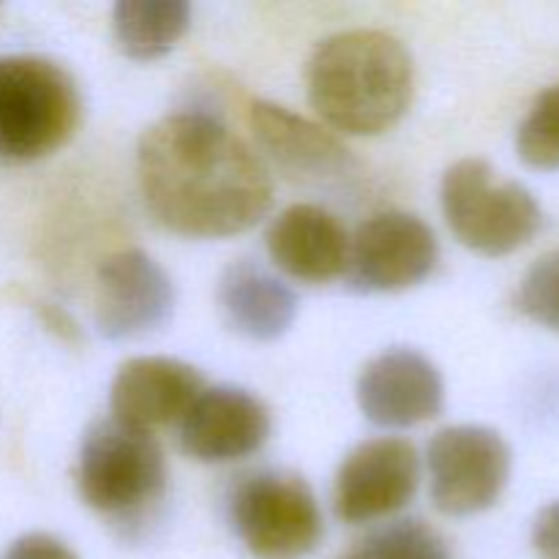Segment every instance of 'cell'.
Masks as SVG:
<instances>
[{"instance_id":"6da1fadb","label":"cell","mask_w":559,"mask_h":559,"mask_svg":"<svg viewBox=\"0 0 559 559\" xmlns=\"http://www.w3.org/2000/svg\"><path fill=\"white\" fill-rule=\"evenodd\" d=\"M136 175L153 216L186 238L240 235L273 205L265 162L207 112L153 123L136 147Z\"/></svg>"},{"instance_id":"7a4b0ae2","label":"cell","mask_w":559,"mask_h":559,"mask_svg":"<svg viewBox=\"0 0 559 559\" xmlns=\"http://www.w3.org/2000/svg\"><path fill=\"white\" fill-rule=\"evenodd\" d=\"M413 58L382 31H349L317 47L309 102L331 129L374 136L402 120L413 102Z\"/></svg>"},{"instance_id":"3957f363","label":"cell","mask_w":559,"mask_h":559,"mask_svg":"<svg viewBox=\"0 0 559 559\" xmlns=\"http://www.w3.org/2000/svg\"><path fill=\"white\" fill-rule=\"evenodd\" d=\"M82 102L63 66L38 55L0 58V158L36 162L71 140Z\"/></svg>"},{"instance_id":"277c9868","label":"cell","mask_w":559,"mask_h":559,"mask_svg":"<svg viewBox=\"0 0 559 559\" xmlns=\"http://www.w3.org/2000/svg\"><path fill=\"white\" fill-rule=\"evenodd\" d=\"M80 497L102 516L131 522L167 495V462L151 431L98 420L82 440L76 462Z\"/></svg>"},{"instance_id":"5b68a950","label":"cell","mask_w":559,"mask_h":559,"mask_svg":"<svg viewBox=\"0 0 559 559\" xmlns=\"http://www.w3.org/2000/svg\"><path fill=\"white\" fill-rule=\"evenodd\" d=\"M442 213L451 233L484 257L522 249L544 224L538 200L484 158H462L442 178Z\"/></svg>"},{"instance_id":"8992f818","label":"cell","mask_w":559,"mask_h":559,"mask_svg":"<svg viewBox=\"0 0 559 559\" xmlns=\"http://www.w3.org/2000/svg\"><path fill=\"white\" fill-rule=\"evenodd\" d=\"M229 524L257 559H300L322 538V513L300 475L260 469L229 495Z\"/></svg>"},{"instance_id":"52a82bcc","label":"cell","mask_w":559,"mask_h":559,"mask_svg":"<svg viewBox=\"0 0 559 559\" xmlns=\"http://www.w3.org/2000/svg\"><path fill=\"white\" fill-rule=\"evenodd\" d=\"M431 500L445 516H473L500 500L511 475V448L486 426H451L429 445Z\"/></svg>"},{"instance_id":"ba28073f","label":"cell","mask_w":559,"mask_h":559,"mask_svg":"<svg viewBox=\"0 0 559 559\" xmlns=\"http://www.w3.org/2000/svg\"><path fill=\"white\" fill-rule=\"evenodd\" d=\"M440 246L413 213L388 211L360 224L349 240V282L364 293H399L435 271Z\"/></svg>"},{"instance_id":"9c48e42d","label":"cell","mask_w":559,"mask_h":559,"mask_svg":"<svg viewBox=\"0 0 559 559\" xmlns=\"http://www.w3.org/2000/svg\"><path fill=\"white\" fill-rule=\"evenodd\" d=\"M420 462L415 445L399 437L369 440L342 462L333 508L347 524H369L402 511L418 491Z\"/></svg>"},{"instance_id":"30bf717a","label":"cell","mask_w":559,"mask_h":559,"mask_svg":"<svg viewBox=\"0 0 559 559\" xmlns=\"http://www.w3.org/2000/svg\"><path fill=\"white\" fill-rule=\"evenodd\" d=\"M175 287L145 251L129 249L109 257L98 271L96 325L107 338H134L169 320Z\"/></svg>"},{"instance_id":"8fae6325","label":"cell","mask_w":559,"mask_h":559,"mask_svg":"<svg viewBox=\"0 0 559 559\" xmlns=\"http://www.w3.org/2000/svg\"><path fill=\"white\" fill-rule=\"evenodd\" d=\"M271 435V415L257 396L240 388H211L197 396L180 420V448L205 464L251 456Z\"/></svg>"},{"instance_id":"7c38bea8","label":"cell","mask_w":559,"mask_h":559,"mask_svg":"<svg viewBox=\"0 0 559 559\" xmlns=\"http://www.w3.org/2000/svg\"><path fill=\"white\" fill-rule=\"evenodd\" d=\"M445 388L437 366L415 349L377 355L358 380V404L366 418L388 429H407L437 418Z\"/></svg>"},{"instance_id":"4fadbf2b","label":"cell","mask_w":559,"mask_h":559,"mask_svg":"<svg viewBox=\"0 0 559 559\" xmlns=\"http://www.w3.org/2000/svg\"><path fill=\"white\" fill-rule=\"evenodd\" d=\"M205 391L194 366L175 358H131L112 382V418L151 431L183 420L197 396Z\"/></svg>"},{"instance_id":"5bb4252c","label":"cell","mask_w":559,"mask_h":559,"mask_svg":"<svg viewBox=\"0 0 559 559\" xmlns=\"http://www.w3.org/2000/svg\"><path fill=\"white\" fill-rule=\"evenodd\" d=\"M271 260L306 284H328L349 265V235L331 211L320 205H293L267 227Z\"/></svg>"},{"instance_id":"9a60e30c","label":"cell","mask_w":559,"mask_h":559,"mask_svg":"<svg viewBox=\"0 0 559 559\" xmlns=\"http://www.w3.org/2000/svg\"><path fill=\"white\" fill-rule=\"evenodd\" d=\"M249 120L262 151L287 178L309 183L347 173L349 151L322 126L271 102L251 104Z\"/></svg>"},{"instance_id":"2e32d148","label":"cell","mask_w":559,"mask_h":559,"mask_svg":"<svg viewBox=\"0 0 559 559\" xmlns=\"http://www.w3.org/2000/svg\"><path fill=\"white\" fill-rule=\"evenodd\" d=\"M218 306L229 325L257 342L284 336L298 314V298L284 282L254 262H235L218 282Z\"/></svg>"},{"instance_id":"e0dca14e","label":"cell","mask_w":559,"mask_h":559,"mask_svg":"<svg viewBox=\"0 0 559 559\" xmlns=\"http://www.w3.org/2000/svg\"><path fill=\"white\" fill-rule=\"evenodd\" d=\"M191 9L183 0H120L112 11L115 38L134 60L167 55L189 27Z\"/></svg>"},{"instance_id":"ac0fdd59","label":"cell","mask_w":559,"mask_h":559,"mask_svg":"<svg viewBox=\"0 0 559 559\" xmlns=\"http://www.w3.org/2000/svg\"><path fill=\"white\" fill-rule=\"evenodd\" d=\"M344 559H451V551L435 527L407 519L366 535Z\"/></svg>"},{"instance_id":"d6986e66","label":"cell","mask_w":559,"mask_h":559,"mask_svg":"<svg viewBox=\"0 0 559 559\" xmlns=\"http://www.w3.org/2000/svg\"><path fill=\"white\" fill-rule=\"evenodd\" d=\"M516 151L530 167L559 169V85L535 98L533 109L519 126Z\"/></svg>"},{"instance_id":"ffe728a7","label":"cell","mask_w":559,"mask_h":559,"mask_svg":"<svg viewBox=\"0 0 559 559\" xmlns=\"http://www.w3.org/2000/svg\"><path fill=\"white\" fill-rule=\"evenodd\" d=\"M516 309L533 322L559 331V251L538 257L535 265L524 273Z\"/></svg>"},{"instance_id":"44dd1931","label":"cell","mask_w":559,"mask_h":559,"mask_svg":"<svg viewBox=\"0 0 559 559\" xmlns=\"http://www.w3.org/2000/svg\"><path fill=\"white\" fill-rule=\"evenodd\" d=\"M3 559H76V555L69 546L60 544L58 538H52V535L31 533L14 540Z\"/></svg>"},{"instance_id":"7402d4cb","label":"cell","mask_w":559,"mask_h":559,"mask_svg":"<svg viewBox=\"0 0 559 559\" xmlns=\"http://www.w3.org/2000/svg\"><path fill=\"white\" fill-rule=\"evenodd\" d=\"M533 544L544 559H559V500L538 513L533 527Z\"/></svg>"}]
</instances>
